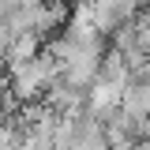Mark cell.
<instances>
[{"label": "cell", "mask_w": 150, "mask_h": 150, "mask_svg": "<svg viewBox=\"0 0 150 150\" xmlns=\"http://www.w3.org/2000/svg\"><path fill=\"white\" fill-rule=\"evenodd\" d=\"M135 15H139V0H90V19L101 38H109L120 23H128Z\"/></svg>", "instance_id": "6da1fadb"}, {"label": "cell", "mask_w": 150, "mask_h": 150, "mask_svg": "<svg viewBox=\"0 0 150 150\" xmlns=\"http://www.w3.org/2000/svg\"><path fill=\"white\" fill-rule=\"evenodd\" d=\"M120 109L131 112L135 120L150 116V79H128L120 90Z\"/></svg>", "instance_id": "7a4b0ae2"}, {"label": "cell", "mask_w": 150, "mask_h": 150, "mask_svg": "<svg viewBox=\"0 0 150 150\" xmlns=\"http://www.w3.org/2000/svg\"><path fill=\"white\" fill-rule=\"evenodd\" d=\"M131 150H150V139H135V143H131Z\"/></svg>", "instance_id": "3957f363"}]
</instances>
